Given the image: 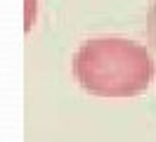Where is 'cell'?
I'll use <instances>...</instances> for the list:
<instances>
[{
    "mask_svg": "<svg viewBox=\"0 0 156 142\" xmlns=\"http://www.w3.org/2000/svg\"><path fill=\"white\" fill-rule=\"evenodd\" d=\"M33 21H36V0H26V14H24V28H26V31H31Z\"/></svg>",
    "mask_w": 156,
    "mask_h": 142,
    "instance_id": "3",
    "label": "cell"
},
{
    "mask_svg": "<svg viewBox=\"0 0 156 142\" xmlns=\"http://www.w3.org/2000/svg\"><path fill=\"white\" fill-rule=\"evenodd\" d=\"M73 76L95 97H135L154 78V59L142 43L118 36L85 40L73 55Z\"/></svg>",
    "mask_w": 156,
    "mask_h": 142,
    "instance_id": "1",
    "label": "cell"
},
{
    "mask_svg": "<svg viewBox=\"0 0 156 142\" xmlns=\"http://www.w3.org/2000/svg\"><path fill=\"white\" fill-rule=\"evenodd\" d=\"M147 38L156 47V0L151 5V9H149V14H147Z\"/></svg>",
    "mask_w": 156,
    "mask_h": 142,
    "instance_id": "2",
    "label": "cell"
}]
</instances>
